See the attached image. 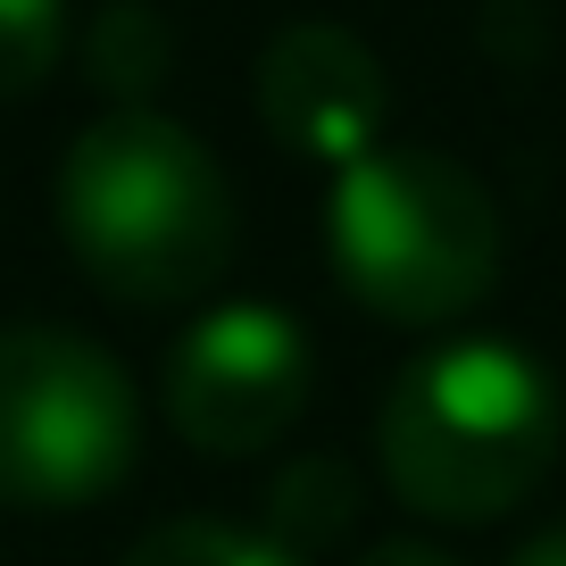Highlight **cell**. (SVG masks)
I'll return each mask as SVG.
<instances>
[{
  "instance_id": "obj_6",
  "label": "cell",
  "mask_w": 566,
  "mask_h": 566,
  "mask_svg": "<svg viewBox=\"0 0 566 566\" xmlns=\"http://www.w3.org/2000/svg\"><path fill=\"white\" fill-rule=\"evenodd\" d=\"M250 101H259V125L275 150H292L308 167H350L391 125V75L350 25L301 18L259 51Z\"/></svg>"
},
{
  "instance_id": "obj_12",
  "label": "cell",
  "mask_w": 566,
  "mask_h": 566,
  "mask_svg": "<svg viewBox=\"0 0 566 566\" xmlns=\"http://www.w3.org/2000/svg\"><path fill=\"white\" fill-rule=\"evenodd\" d=\"M509 566H566V516H558V525H549V533H533V542L516 549Z\"/></svg>"
},
{
  "instance_id": "obj_5",
  "label": "cell",
  "mask_w": 566,
  "mask_h": 566,
  "mask_svg": "<svg viewBox=\"0 0 566 566\" xmlns=\"http://www.w3.org/2000/svg\"><path fill=\"white\" fill-rule=\"evenodd\" d=\"M317 400V350L275 301H217L167 350L159 408L200 459H259Z\"/></svg>"
},
{
  "instance_id": "obj_10",
  "label": "cell",
  "mask_w": 566,
  "mask_h": 566,
  "mask_svg": "<svg viewBox=\"0 0 566 566\" xmlns=\"http://www.w3.org/2000/svg\"><path fill=\"white\" fill-rule=\"evenodd\" d=\"M67 59V0H0V101H25Z\"/></svg>"
},
{
  "instance_id": "obj_11",
  "label": "cell",
  "mask_w": 566,
  "mask_h": 566,
  "mask_svg": "<svg viewBox=\"0 0 566 566\" xmlns=\"http://www.w3.org/2000/svg\"><path fill=\"white\" fill-rule=\"evenodd\" d=\"M350 566H459V558L433 549V542H417V533H391V542H367Z\"/></svg>"
},
{
  "instance_id": "obj_1",
  "label": "cell",
  "mask_w": 566,
  "mask_h": 566,
  "mask_svg": "<svg viewBox=\"0 0 566 566\" xmlns=\"http://www.w3.org/2000/svg\"><path fill=\"white\" fill-rule=\"evenodd\" d=\"M59 233L108 301L184 308L226 283L242 217L192 125L159 108H108L59 159Z\"/></svg>"
},
{
  "instance_id": "obj_8",
  "label": "cell",
  "mask_w": 566,
  "mask_h": 566,
  "mask_svg": "<svg viewBox=\"0 0 566 566\" xmlns=\"http://www.w3.org/2000/svg\"><path fill=\"white\" fill-rule=\"evenodd\" d=\"M350 525H358V475L342 459H301L266 500V533L292 558H317V549L350 542Z\"/></svg>"
},
{
  "instance_id": "obj_3",
  "label": "cell",
  "mask_w": 566,
  "mask_h": 566,
  "mask_svg": "<svg viewBox=\"0 0 566 566\" xmlns=\"http://www.w3.org/2000/svg\"><path fill=\"white\" fill-rule=\"evenodd\" d=\"M325 266L367 317L450 325L500 283V200L424 142H375L334 167Z\"/></svg>"
},
{
  "instance_id": "obj_4",
  "label": "cell",
  "mask_w": 566,
  "mask_h": 566,
  "mask_svg": "<svg viewBox=\"0 0 566 566\" xmlns=\"http://www.w3.org/2000/svg\"><path fill=\"white\" fill-rule=\"evenodd\" d=\"M142 459L134 375L67 325H0V509H92Z\"/></svg>"
},
{
  "instance_id": "obj_7",
  "label": "cell",
  "mask_w": 566,
  "mask_h": 566,
  "mask_svg": "<svg viewBox=\"0 0 566 566\" xmlns=\"http://www.w3.org/2000/svg\"><path fill=\"white\" fill-rule=\"evenodd\" d=\"M176 67V25L150 9V0H108L84 34V75L108 108H142Z\"/></svg>"
},
{
  "instance_id": "obj_9",
  "label": "cell",
  "mask_w": 566,
  "mask_h": 566,
  "mask_svg": "<svg viewBox=\"0 0 566 566\" xmlns=\"http://www.w3.org/2000/svg\"><path fill=\"white\" fill-rule=\"evenodd\" d=\"M117 566H308L266 525H226V516H167L150 525Z\"/></svg>"
},
{
  "instance_id": "obj_2",
  "label": "cell",
  "mask_w": 566,
  "mask_h": 566,
  "mask_svg": "<svg viewBox=\"0 0 566 566\" xmlns=\"http://www.w3.org/2000/svg\"><path fill=\"white\" fill-rule=\"evenodd\" d=\"M566 442L558 384L525 342L450 334L417 350L384 391L375 459L400 509L433 525H492L549 483Z\"/></svg>"
}]
</instances>
